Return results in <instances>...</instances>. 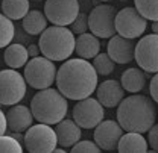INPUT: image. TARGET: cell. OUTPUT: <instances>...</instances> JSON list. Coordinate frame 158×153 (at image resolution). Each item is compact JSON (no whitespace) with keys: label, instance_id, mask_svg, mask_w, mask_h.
Segmentation results:
<instances>
[{"label":"cell","instance_id":"1","mask_svg":"<svg viewBox=\"0 0 158 153\" xmlns=\"http://www.w3.org/2000/svg\"><path fill=\"white\" fill-rule=\"evenodd\" d=\"M98 73L91 62L76 58L62 62L56 70V87L58 91L69 100H82L90 97L98 87Z\"/></svg>","mask_w":158,"mask_h":153},{"label":"cell","instance_id":"2","mask_svg":"<svg viewBox=\"0 0 158 153\" xmlns=\"http://www.w3.org/2000/svg\"><path fill=\"white\" fill-rule=\"evenodd\" d=\"M157 106L151 97L134 96L123 97L117 105V123L126 132H148L155 124Z\"/></svg>","mask_w":158,"mask_h":153},{"label":"cell","instance_id":"3","mask_svg":"<svg viewBox=\"0 0 158 153\" xmlns=\"http://www.w3.org/2000/svg\"><path fill=\"white\" fill-rule=\"evenodd\" d=\"M31 111L34 120L44 124H56L62 118H65L69 111L67 99L53 88L40 90L31 102Z\"/></svg>","mask_w":158,"mask_h":153},{"label":"cell","instance_id":"4","mask_svg":"<svg viewBox=\"0 0 158 153\" xmlns=\"http://www.w3.org/2000/svg\"><path fill=\"white\" fill-rule=\"evenodd\" d=\"M40 53L50 61H65L75 52V34L67 26H50L40 34Z\"/></svg>","mask_w":158,"mask_h":153},{"label":"cell","instance_id":"5","mask_svg":"<svg viewBox=\"0 0 158 153\" xmlns=\"http://www.w3.org/2000/svg\"><path fill=\"white\" fill-rule=\"evenodd\" d=\"M24 80L35 90H44L53 85L56 79L55 62L46 56L31 58L24 65Z\"/></svg>","mask_w":158,"mask_h":153},{"label":"cell","instance_id":"6","mask_svg":"<svg viewBox=\"0 0 158 153\" xmlns=\"http://www.w3.org/2000/svg\"><path fill=\"white\" fill-rule=\"evenodd\" d=\"M26 150L29 153H53L55 147L58 146L56 132L50 124L40 123L26 129L23 136Z\"/></svg>","mask_w":158,"mask_h":153},{"label":"cell","instance_id":"7","mask_svg":"<svg viewBox=\"0 0 158 153\" xmlns=\"http://www.w3.org/2000/svg\"><path fill=\"white\" fill-rule=\"evenodd\" d=\"M26 88L27 83L17 70L6 68L0 71V105H17L26 96Z\"/></svg>","mask_w":158,"mask_h":153},{"label":"cell","instance_id":"8","mask_svg":"<svg viewBox=\"0 0 158 153\" xmlns=\"http://www.w3.org/2000/svg\"><path fill=\"white\" fill-rule=\"evenodd\" d=\"M114 27L116 34L123 38L135 39L141 37L148 27V20L140 15L135 8H123L122 11L116 12L114 18Z\"/></svg>","mask_w":158,"mask_h":153},{"label":"cell","instance_id":"9","mask_svg":"<svg viewBox=\"0 0 158 153\" xmlns=\"http://www.w3.org/2000/svg\"><path fill=\"white\" fill-rule=\"evenodd\" d=\"M116 8L111 5H99L88 15V29L98 38H111L116 35L114 27Z\"/></svg>","mask_w":158,"mask_h":153},{"label":"cell","instance_id":"10","mask_svg":"<svg viewBox=\"0 0 158 153\" xmlns=\"http://www.w3.org/2000/svg\"><path fill=\"white\" fill-rule=\"evenodd\" d=\"M105 117V109L98 99L85 97L73 108V120L81 129H94Z\"/></svg>","mask_w":158,"mask_h":153},{"label":"cell","instance_id":"11","mask_svg":"<svg viewBox=\"0 0 158 153\" xmlns=\"http://www.w3.org/2000/svg\"><path fill=\"white\" fill-rule=\"evenodd\" d=\"M79 14V0H46L44 15L55 26H69Z\"/></svg>","mask_w":158,"mask_h":153},{"label":"cell","instance_id":"12","mask_svg":"<svg viewBox=\"0 0 158 153\" xmlns=\"http://www.w3.org/2000/svg\"><path fill=\"white\" fill-rule=\"evenodd\" d=\"M134 59L138 67L148 73L158 71V35L151 34L141 37L134 47Z\"/></svg>","mask_w":158,"mask_h":153},{"label":"cell","instance_id":"13","mask_svg":"<svg viewBox=\"0 0 158 153\" xmlns=\"http://www.w3.org/2000/svg\"><path fill=\"white\" fill-rule=\"evenodd\" d=\"M123 129L114 120H102L94 127V143L100 147V150H116L120 136L123 135Z\"/></svg>","mask_w":158,"mask_h":153},{"label":"cell","instance_id":"14","mask_svg":"<svg viewBox=\"0 0 158 153\" xmlns=\"http://www.w3.org/2000/svg\"><path fill=\"white\" fill-rule=\"evenodd\" d=\"M134 39L113 35L108 42V56L117 64H128L134 61Z\"/></svg>","mask_w":158,"mask_h":153},{"label":"cell","instance_id":"15","mask_svg":"<svg viewBox=\"0 0 158 153\" xmlns=\"http://www.w3.org/2000/svg\"><path fill=\"white\" fill-rule=\"evenodd\" d=\"M98 93V100L103 108H116L122 99L125 97V90L122 88L120 82L116 79H108L103 80L100 85L98 83L96 87Z\"/></svg>","mask_w":158,"mask_h":153},{"label":"cell","instance_id":"16","mask_svg":"<svg viewBox=\"0 0 158 153\" xmlns=\"http://www.w3.org/2000/svg\"><path fill=\"white\" fill-rule=\"evenodd\" d=\"M6 123L8 129H11L12 132H26V129H29L34 123L32 111L24 105H12V108L6 112Z\"/></svg>","mask_w":158,"mask_h":153},{"label":"cell","instance_id":"17","mask_svg":"<svg viewBox=\"0 0 158 153\" xmlns=\"http://www.w3.org/2000/svg\"><path fill=\"white\" fill-rule=\"evenodd\" d=\"M55 132H56V139H58V144L62 146L64 149L67 147H72L73 144H76L81 136H82V131L76 124L75 120H65L62 118L59 123H56V127H55Z\"/></svg>","mask_w":158,"mask_h":153},{"label":"cell","instance_id":"18","mask_svg":"<svg viewBox=\"0 0 158 153\" xmlns=\"http://www.w3.org/2000/svg\"><path fill=\"white\" fill-rule=\"evenodd\" d=\"M117 150L120 153H144L149 150V144L138 132H123L117 143Z\"/></svg>","mask_w":158,"mask_h":153},{"label":"cell","instance_id":"19","mask_svg":"<svg viewBox=\"0 0 158 153\" xmlns=\"http://www.w3.org/2000/svg\"><path fill=\"white\" fill-rule=\"evenodd\" d=\"M75 52L82 59H93L100 52L99 38L93 34H81L75 39Z\"/></svg>","mask_w":158,"mask_h":153},{"label":"cell","instance_id":"20","mask_svg":"<svg viewBox=\"0 0 158 153\" xmlns=\"http://www.w3.org/2000/svg\"><path fill=\"white\" fill-rule=\"evenodd\" d=\"M144 83H146V76H144L143 70L135 68V67L128 68L126 71H123L122 80H120L122 88L128 93H132V94L141 91L144 88Z\"/></svg>","mask_w":158,"mask_h":153},{"label":"cell","instance_id":"21","mask_svg":"<svg viewBox=\"0 0 158 153\" xmlns=\"http://www.w3.org/2000/svg\"><path fill=\"white\" fill-rule=\"evenodd\" d=\"M29 61V55H27V49L23 44H9L6 46L5 50V62L9 65V68H21L26 65V62Z\"/></svg>","mask_w":158,"mask_h":153},{"label":"cell","instance_id":"22","mask_svg":"<svg viewBox=\"0 0 158 153\" xmlns=\"http://www.w3.org/2000/svg\"><path fill=\"white\" fill-rule=\"evenodd\" d=\"M47 18L44 15V12H41L38 9L29 11L24 17H23V29L29 34V35H40L46 27H47Z\"/></svg>","mask_w":158,"mask_h":153},{"label":"cell","instance_id":"23","mask_svg":"<svg viewBox=\"0 0 158 153\" xmlns=\"http://www.w3.org/2000/svg\"><path fill=\"white\" fill-rule=\"evenodd\" d=\"M2 12L9 20H23L29 12V0H3Z\"/></svg>","mask_w":158,"mask_h":153},{"label":"cell","instance_id":"24","mask_svg":"<svg viewBox=\"0 0 158 153\" xmlns=\"http://www.w3.org/2000/svg\"><path fill=\"white\" fill-rule=\"evenodd\" d=\"M135 9L146 20L157 21L158 18V0H134Z\"/></svg>","mask_w":158,"mask_h":153},{"label":"cell","instance_id":"25","mask_svg":"<svg viewBox=\"0 0 158 153\" xmlns=\"http://www.w3.org/2000/svg\"><path fill=\"white\" fill-rule=\"evenodd\" d=\"M15 35V26L12 20H9L6 15L0 14V49L11 44Z\"/></svg>","mask_w":158,"mask_h":153},{"label":"cell","instance_id":"26","mask_svg":"<svg viewBox=\"0 0 158 153\" xmlns=\"http://www.w3.org/2000/svg\"><path fill=\"white\" fill-rule=\"evenodd\" d=\"M93 68L96 70V73L100 76H108L113 73L114 70V61L108 56V53H98L93 58Z\"/></svg>","mask_w":158,"mask_h":153},{"label":"cell","instance_id":"27","mask_svg":"<svg viewBox=\"0 0 158 153\" xmlns=\"http://www.w3.org/2000/svg\"><path fill=\"white\" fill-rule=\"evenodd\" d=\"M23 147L12 135H0V153H21Z\"/></svg>","mask_w":158,"mask_h":153},{"label":"cell","instance_id":"28","mask_svg":"<svg viewBox=\"0 0 158 153\" xmlns=\"http://www.w3.org/2000/svg\"><path fill=\"white\" fill-rule=\"evenodd\" d=\"M72 152L73 153H100V147L94 141H90V139H84L81 141L79 139L76 144L72 146Z\"/></svg>","mask_w":158,"mask_h":153},{"label":"cell","instance_id":"29","mask_svg":"<svg viewBox=\"0 0 158 153\" xmlns=\"http://www.w3.org/2000/svg\"><path fill=\"white\" fill-rule=\"evenodd\" d=\"M72 32L73 34H76V35H81V34H85L87 30H88V15H85V14H81L79 12L78 17L72 21Z\"/></svg>","mask_w":158,"mask_h":153},{"label":"cell","instance_id":"30","mask_svg":"<svg viewBox=\"0 0 158 153\" xmlns=\"http://www.w3.org/2000/svg\"><path fill=\"white\" fill-rule=\"evenodd\" d=\"M149 134H148V144L149 146H152V150L154 152H157L158 150V126L157 124H152V127L148 131Z\"/></svg>","mask_w":158,"mask_h":153},{"label":"cell","instance_id":"31","mask_svg":"<svg viewBox=\"0 0 158 153\" xmlns=\"http://www.w3.org/2000/svg\"><path fill=\"white\" fill-rule=\"evenodd\" d=\"M149 91H151V96H152V100L157 103L158 102V76L152 77V80H151V85H149Z\"/></svg>","mask_w":158,"mask_h":153},{"label":"cell","instance_id":"32","mask_svg":"<svg viewBox=\"0 0 158 153\" xmlns=\"http://www.w3.org/2000/svg\"><path fill=\"white\" fill-rule=\"evenodd\" d=\"M6 127H8V123H6V114L0 109V135H3L6 132Z\"/></svg>","mask_w":158,"mask_h":153},{"label":"cell","instance_id":"33","mask_svg":"<svg viewBox=\"0 0 158 153\" xmlns=\"http://www.w3.org/2000/svg\"><path fill=\"white\" fill-rule=\"evenodd\" d=\"M26 49H27V55H29V58L40 56V47L37 44H31V46L26 47Z\"/></svg>","mask_w":158,"mask_h":153},{"label":"cell","instance_id":"34","mask_svg":"<svg viewBox=\"0 0 158 153\" xmlns=\"http://www.w3.org/2000/svg\"><path fill=\"white\" fill-rule=\"evenodd\" d=\"M152 29H154V34H157V30H158V23H157V21H154V24H152Z\"/></svg>","mask_w":158,"mask_h":153},{"label":"cell","instance_id":"35","mask_svg":"<svg viewBox=\"0 0 158 153\" xmlns=\"http://www.w3.org/2000/svg\"><path fill=\"white\" fill-rule=\"evenodd\" d=\"M102 2H103V3H105V2H111V0H102Z\"/></svg>","mask_w":158,"mask_h":153},{"label":"cell","instance_id":"36","mask_svg":"<svg viewBox=\"0 0 158 153\" xmlns=\"http://www.w3.org/2000/svg\"><path fill=\"white\" fill-rule=\"evenodd\" d=\"M37 2H40V0H37Z\"/></svg>","mask_w":158,"mask_h":153}]
</instances>
